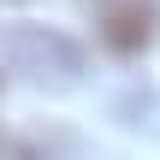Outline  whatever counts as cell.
<instances>
[{
    "instance_id": "cell-1",
    "label": "cell",
    "mask_w": 160,
    "mask_h": 160,
    "mask_svg": "<svg viewBox=\"0 0 160 160\" xmlns=\"http://www.w3.org/2000/svg\"><path fill=\"white\" fill-rule=\"evenodd\" d=\"M0 59H6V71H18L30 89H48V95H65L89 77L83 42H71L65 30H48V24H12L0 36Z\"/></svg>"
},
{
    "instance_id": "cell-2",
    "label": "cell",
    "mask_w": 160,
    "mask_h": 160,
    "mask_svg": "<svg viewBox=\"0 0 160 160\" xmlns=\"http://www.w3.org/2000/svg\"><path fill=\"white\" fill-rule=\"evenodd\" d=\"M95 6V36L113 59H137L160 30V0H89Z\"/></svg>"
},
{
    "instance_id": "cell-3",
    "label": "cell",
    "mask_w": 160,
    "mask_h": 160,
    "mask_svg": "<svg viewBox=\"0 0 160 160\" xmlns=\"http://www.w3.org/2000/svg\"><path fill=\"white\" fill-rule=\"evenodd\" d=\"M0 160H53L36 137H18V131H0Z\"/></svg>"
},
{
    "instance_id": "cell-4",
    "label": "cell",
    "mask_w": 160,
    "mask_h": 160,
    "mask_svg": "<svg viewBox=\"0 0 160 160\" xmlns=\"http://www.w3.org/2000/svg\"><path fill=\"white\" fill-rule=\"evenodd\" d=\"M0 89H6V59H0Z\"/></svg>"
}]
</instances>
